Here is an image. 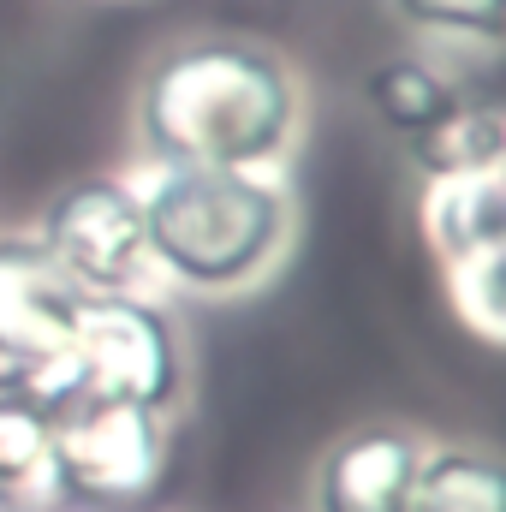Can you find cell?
Wrapping results in <instances>:
<instances>
[{
	"instance_id": "obj_4",
	"label": "cell",
	"mask_w": 506,
	"mask_h": 512,
	"mask_svg": "<svg viewBox=\"0 0 506 512\" xmlns=\"http://www.w3.org/2000/svg\"><path fill=\"white\" fill-rule=\"evenodd\" d=\"M48 382L84 387L102 399H131L149 411H173L185 393V340L179 322L143 292H102L78 304L60 364Z\"/></svg>"
},
{
	"instance_id": "obj_12",
	"label": "cell",
	"mask_w": 506,
	"mask_h": 512,
	"mask_svg": "<svg viewBox=\"0 0 506 512\" xmlns=\"http://www.w3.org/2000/svg\"><path fill=\"white\" fill-rule=\"evenodd\" d=\"M411 512H506V471L489 447H435L423 453Z\"/></svg>"
},
{
	"instance_id": "obj_10",
	"label": "cell",
	"mask_w": 506,
	"mask_h": 512,
	"mask_svg": "<svg viewBox=\"0 0 506 512\" xmlns=\"http://www.w3.org/2000/svg\"><path fill=\"white\" fill-rule=\"evenodd\" d=\"M411 161L429 185L441 179H483L501 173L506 161V120L495 96H465L447 120H435L429 131L411 137Z\"/></svg>"
},
{
	"instance_id": "obj_2",
	"label": "cell",
	"mask_w": 506,
	"mask_h": 512,
	"mask_svg": "<svg viewBox=\"0 0 506 512\" xmlns=\"http://www.w3.org/2000/svg\"><path fill=\"white\" fill-rule=\"evenodd\" d=\"M137 197L149 268L191 292H245L292 239L286 191L251 167H155Z\"/></svg>"
},
{
	"instance_id": "obj_6",
	"label": "cell",
	"mask_w": 506,
	"mask_h": 512,
	"mask_svg": "<svg viewBox=\"0 0 506 512\" xmlns=\"http://www.w3.org/2000/svg\"><path fill=\"white\" fill-rule=\"evenodd\" d=\"M423 227H429L435 256L447 262V286H453V304H459L465 328L483 346H501V334H506V304H501L506 185H501V173L429 185Z\"/></svg>"
},
{
	"instance_id": "obj_13",
	"label": "cell",
	"mask_w": 506,
	"mask_h": 512,
	"mask_svg": "<svg viewBox=\"0 0 506 512\" xmlns=\"http://www.w3.org/2000/svg\"><path fill=\"white\" fill-rule=\"evenodd\" d=\"M399 24L453 36V42H501V0H393Z\"/></svg>"
},
{
	"instance_id": "obj_3",
	"label": "cell",
	"mask_w": 506,
	"mask_h": 512,
	"mask_svg": "<svg viewBox=\"0 0 506 512\" xmlns=\"http://www.w3.org/2000/svg\"><path fill=\"white\" fill-rule=\"evenodd\" d=\"M167 471H173V411L54 382L48 495L90 512H131L161 495Z\"/></svg>"
},
{
	"instance_id": "obj_7",
	"label": "cell",
	"mask_w": 506,
	"mask_h": 512,
	"mask_svg": "<svg viewBox=\"0 0 506 512\" xmlns=\"http://www.w3.org/2000/svg\"><path fill=\"white\" fill-rule=\"evenodd\" d=\"M84 292L30 233H0V364L48 376L66 352Z\"/></svg>"
},
{
	"instance_id": "obj_9",
	"label": "cell",
	"mask_w": 506,
	"mask_h": 512,
	"mask_svg": "<svg viewBox=\"0 0 506 512\" xmlns=\"http://www.w3.org/2000/svg\"><path fill=\"white\" fill-rule=\"evenodd\" d=\"M48 441H54V382L0 364V501L24 507L30 495H48Z\"/></svg>"
},
{
	"instance_id": "obj_14",
	"label": "cell",
	"mask_w": 506,
	"mask_h": 512,
	"mask_svg": "<svg viewBox=\"0 0 506 512\" xmlns=\"http://www.w3.org/2000/svg\"><path fill=\"white\" fill-rule=\"evenodd\" d=\"M0 512H18V507H12V501H0Z\"/></svg>"
},
{
	"instance_id": "obj_5",
	"label": "cell",
	"mask_w": 506,
	"mask_h": 512,
	"mask_svg": "<svg viewBox=\"0 0 506 512\" xmlns=\"http://www.w3.org/2000/svg\"><path fill=\"white\" fill-rule=\"evenodd\" d=\"M54 268L84 292H137L149 274V239H143V197L126 179H78L48 197L36 233Z\"/></svg>"
},
{
	"instance_id": "obj_11",
	"label": "cell",
	"mask_w": 506,
	"mask_h": 512,
	"mask_svg": "<svg viewBox=\"0 0 506 512\" xmlns=\"http://www.w3.org/2000/svg\"><path fill=\"white\" fill-rule=\"evenodd\" d=\"M465 96H471L465 84L441 78V72H435L429 60H417V54H393V60H381L376 72L364 78V102L376 108L381 126L399 131L405 143H411L417 131H429L435 120H447Z\"/></svg>"
},
{
	"instance_id": "obj_1",
	"label": "cell",
	"mask_w": 506,
	"mask_h": 512,
	"mask_svg": "<svg viewBox=\"0 0 506 512\" xmlns=\"http://www.w3.org/2000/svg\"><path fill=\"white\" fill-rule=\"evenodd\" d=\"M298 84L262 42L197 36L167 48L137 90V137L155 167H251L292 149Z\"/></svg>"
},
{
	"instance_id": "obj_8",
	"label": "cell",
	"mask_w": 506,
	"mask_h": 512,
	"mask_svg": "<svg viewBox=\"0 0 506 512\" xmlns=\"http://www.w3.org/2000/svg\"><path fill=\"white\" fill-rule=\"evenodd\" d=\"M423 435L399 423H358L334 435L310 471V512H411Z\"/></svg>"
}]
</instances>
